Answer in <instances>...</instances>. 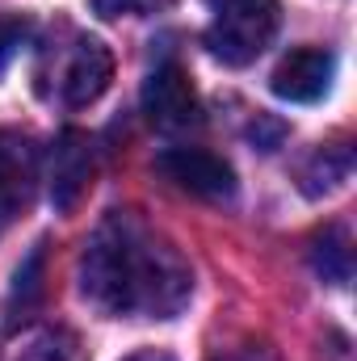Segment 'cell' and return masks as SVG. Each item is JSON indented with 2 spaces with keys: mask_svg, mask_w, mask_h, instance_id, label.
I'll list each match as a JSON object with an SVG mask.
<instances>
[{
  "mask_svg": "<svg viewBox=\"0 0 357 361\" xmlns=\"http://www.w3.org/2000/svg\"><path fill=\"white\" fill-rule=\"evenodd\" d=\"M143 114L160 130H189L202 118V101L181 63H160L143 85Z\"/></svg>",
  "mask_w": 357,
  "mask_h": 361,
  "instance_id": "obj_6",
  "label": "cell"
},
{
  "mask_svg": "<svg viewBox=\"0 0 357 361\" xmlns=\"http://www.w3.org/2000/svg\"><path fill=\"white\" fill-rule=\"evenodd\" d=\"M42 261H47L42 244L21 261V269L13 277V294H8V324L25 319V315L38 307V298H42Z\"/></svg>",
  "mask_w": 357,
  "mask_h": 361,
  "instance_id": "obj_11",
  "label": "cell"
},
{
  "mask_svg": "<svg viewBox=\"0 0 357 361\" xmlns=\"http://www.w3.org/2000/svg\"><path fill=\"white\" fill-rule=\"evenodd\" d=\"M214 361H282V357L261 341H244V345H231V349L214 353Z\"/></svg>",
  "mask_w": 357,
  "mask_h": 361,
  "instance_id": "obj_14",
  "label": "cell"
},
{
  "mask_svg": "<svg viewBox=\"0 0 357 361\" xmlns=\"http://www.w3.org/2000/svg\"><path fill=\"white\" fill-rule=\"evenodd\" d=\"M21 42H25V21H17V17H0V68L17 55Z\"/></svg>",
  "mask_w": 357,
  "mask_h": 361,
  "instance_id": "obj_13",
  "label": "cell"
},
{
  "mask_svg": "<svg viewBox=\"0 0 357 361\" xmlns=\"http://www.w3.org/2000/svg\"><path fill=\"white\" fill-rule=\"evenodd\" d=\"M349 177H353V147L349 143L315 147L311 160L298 169V185H303L307 197H328V193H337Z\"/></svg>",
  "mask_w": 357,
  "mask_h": 361,
  "instance_id": "obj_9",
  "label": "cell"
},
{
  "mask_svg": "<svg viewBox=\"0 0 357 361\" xmlns=\"http://www.w3.org/2000/svg\"><path fill=\"white\" fill-rule=\"evenodd\" d=\"M126 361H177V357L164 353V349H139V353H131Z\"/></svg>",
  "mask_w": 357,
  "mask_h": 361,
  "instance_id": "obj_16",
  "label": "cell"
},
{
  "mask_svg": "<svg viewBox=\"0 0 357 361\" xmlns=\"http://www.w3.org/2000/svg\"><path fill=\"white\" fill-rule=\"evenodd\" d=\"M17 361H68V349L59 345V336H42V341H34Z\"/></svg>",
  "mask_w": 357,
  "mask_h": 361,
  "instance_id": "obj_15",
  "label": "cell"
},
{
  "mask_svg": "<svg viewBox=\"0 0 357 361\" xmlns=\"http://www.w3.org/2000/svg\"><path fill=\"white\" fill-rule=\"evenodd\" d=\"M156 169L173 180L177 189L193 193V197H206V202H227L236 193V173L223 156L206 152V147H169L160 152Z\"/></svg>",
  "mask_w": 357,
  "mask_h": 361,
  "instance_id": "obj_5",
  "label": "cell"
},
{
  "mask_svg": "<svg viewBox=\"0 0 357 361\" xmlns=\"http://www.w3.org/2000/svg\"><path fill=\"white\" fill-rule=\"evenodd\" d=\"M164 0H92V13L97 17H147V13H156Z\"/></svg>",
  "mask_w": 357,
  "mask_h": 361,
  "instance_id": "obj_12",
  "label": "cell"
},
{
  "mask_svg": "<svg viewBox=\"0 0 357 361\" xmlns=\"http://www.w3.org/2000/svg\"><path fill=\"white\" fill-rule=\"evenodd\" d=\"M282 4L277 0H214V17L206 25V47L227 68H248L277 38Z\"/></svg>",
  "mask_w": 357,
  "mask_h": 361,
  "instance_id": "obj_2",
  "label": "cell"
},
{
  "mask_svg": "<svg viewBox=\"0 0 357 361\" xmlns=\"http://www.w3.org/2000/svg\"><path fill=\"white\" fill-rule=\"evenodd\" d=\"M38 193V147L21 130H0V231H8Z\"/></svg>",
  "mask_w": 357,
  "mask_h": 361,
  "instance_id": "obj_4",
  "label": "cell"
},
{
  "mask_svg": "<svg viewBox=\"0 0 357 361\" xmlns=\"http://www.w3.org/2000/svg\"><path fill=\"white\" fill-rule=\"evenodd\" d=\"M311 261H315V273L324 281L349 286V277H353V240H349V227H328L324 235H315Z\"/></svg>",
  "mask_w": 357,
  "mask_h": 361,
  "instance_id": "obj_10",
  "label": "cell"
},
{
  "mask_svg": "<svg viewBox=\"0 0 357 361\" xmlns=\"http://www.w3.org/2000/svg\"><path fill=\"white\" fill-rule=\"evenodd\" d=\"M80 294L109 319H173L193 298V269L177 244L135 210H109L85 244Z\"/></svg>",
  "mask_w": 357,
  "mask_h": 361,
  "instance_id": "obj_1",
  "label": "cell"
},
{
  "mask_svg": "<svg viewBox=\"0 0 357 361\" xmlns=\"http://www.w3.org/2000/svg\"><path fill=\"white\" fill-rule=\"evenodd\" d=\"M51 206L68 214L92 180V143L80 130H63L51 147Z\"/></svg>",
  "mask_w": 357,
  "mask_h": 361,
  "instance_id": "obj_8",
  "label": "cell"
},
{
  "mask_svg": "<svg viewBox=\"0 0 357 361\" xmlns=\"http://www.w3.org/2000/svg\"><path fill=\"white\" fill-rule=\"evenodd\" d=\"M332 76H337L332 51H324V47H294L290 55H282V63L273 68L269 85H273V92L282 101L307 105V101H320L332 89Z\"/></svg>",
  "mask_w": 357,
  "mask_h": 361,
  "instance_id": "obj_7",
  "label": "cell"
},
{
  "mask_svg": "<svg viewBox=\"0 0 357 361\" xmlns=\"http://www.w3.org/2000/svg\"><path fill=\"white\" fill-rule=\"evenodd\" d=\"M114 80V55L101 38H72V47L59 55V68H55V89H59V101L80 109V105H92L101 92L109 89Z\"/></svg>",
  "mask_w": 357,
  "mask_h": 361,
  "instance_id": "obj_3",
  "label": "cell"
}]
</instances>
